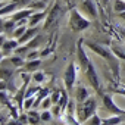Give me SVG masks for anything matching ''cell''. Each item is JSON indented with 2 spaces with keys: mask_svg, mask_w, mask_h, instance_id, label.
<instances>
[{
  "mask_svg": "<svg viewBox=\"0 0 125 125\" xmlns=\"http://www.w3.org/2000/svg\"><path fill=\"white\" fill-rule=\"evenodd\" d=\"M85 46H87L91 52H94L96 54H99L100 57L104 59L106 65L109 66V69H110L112 74H113V78H115L116 81H119V59L113 54V52L110 50V47H106L104 44L96 43V41H87Z\"/></svg>",
  "mask_w": 125,
  "mask_h": 125,
  "instance_id": "1",
  "label": "cell"
},
{
  "mask_svg": "<svg viewBox=\"0 0 125 125\" xmlns=\"http://www.w3.org/2000/svg\"><path fill=\"white\" fill-rule=\"evenodd\" d=\"M69 28L74 32H81L84 30H87L91 25V19H88L87 16H84L75 6L69 9Z\"/></svg>",
  "mask_w": 125,
  "mask_h": 125,
  "instance_id": "2",
  "label": "cell"
},
{
  "mask_svg": "<svg viewBox=\"0 0 125 125\" xmlns=\"http://www.w3.org/2000/svg\"><path fill=\"white\" fill-rule=\"evenodd\" d=\"M96 112H97V100L93 96H90L87 100L81 103H77V119L80 124H84Z\"/></svg>",
  "mask_w": 125,
  "mask_h": 125,
  "instance_id": "3",
  "label": "cell"
},
{
  "mask_svg": "<svg viewBox=\"0 0 125 125\" xmlns=\"http://www.w3.org/2000/svg\"><path fill=\"white\" fill-rule=\"evenodd\" d=\"M84 75H85L88 84L91 85V88L102 97L104 91L102 90V81H100V78H99V74H97V71H96V68H94V63H93L91 60H90V63H88L87 69L84 71Z\"/></svg>",
  "mask_w": 125,
  "mask_h": 125,
  "instance_id": "4",
  "label": "cell"
},
{
  "mask_svg": "<svg viewBox=\"0 0 125 125\" xmlns=\"http://www.w3.org/2000/svg\"><path fill=\"white\" fill-rule=\"evenodd\" d=\"M78 69L80 66H77L75 60H71L66 69H65V74H63V84H65V88L71 93L75 87V83H77V75H78Z\"/></svg>",
  "mask_w": 125,
  "mask_h": 125,
  "instance_id": "5",
  "label": "cell"
},
{
  "mask_svg": "<svg viewBox=\"0 0 125 125\" xmlns=\"http://www.w3.org/2000/svg\"><path fill=\"white\" fill-rule=\"evenodd\" d=\"M63 13V9L60 6V2L56 0V5H53V8L49 10L47 16H46V22H44V27H43V31H50L59 21L60 15Z\"/></svg>",
  "mask_w": 125,
  "mask_h": 125,
  "instance_id": "6",
  "label": "cell"
},
{
  "mask_svg": "<svg viewBox=\"0 0 125 125\" xmlns=\"http://www.w3.org/2000/svg\"><path fill=\"white\" fill-rule=\"evenodd\" d=\"M80 10L84 12V15L88 19H97V16H99V9H97L96 0H81Z\"/></svg>",
  "mask_w": 125,
  "mask_h": 125,
  "instance_id": "7",
  "label": "cell"
},
{
  "mask_svg": "<svg viewBox=\"0 0 125 125\" xmlns=\"http://www.w3.org/2000/svg\"><path fill=\"white\" fill-rule=\"evenodd\" d=\"M83 44H84V40L81 38V40L77 43V60H78V65H80L81 72L84 74V71L87 69V66H88V63H90V57L87 56V53H85Z\"/></svg>",
  "mask_w": 125,
  "mask_h": 125,
  "instance_id": "8",
  "label": "cell"
},
{
  "mask_svg": "<svg viewBox=\"0 0 125 125\" xmlns=\"http://www.w3.org/2000/svg\"><path fill=\"white\" fill-rule=\"evenodd\" d=\"M102 100H103V106L112 113V115H125V110L121 109L112 99V93H103L102 96Z\"/></svg>",
  "mask_w": 125,
  "mask_h": 125,
  "instance_id": "9",
  "label": "cell"
},
{
  "mask_svg": "<svg viewBox=\"0 0 125 125\" xmlns=\"http://www.w3.org/2000/svg\"><path fill=\"white\" fill-rule=\"evenodd\" d=\"M16 68L13 66V63L10 62V59H2L0 62V80H10L13 77V71Z\"/></svg>",
  "mask_w": 125,
  "mask_h": 125,
  "instance_id": "10",
  "label": "cell"
},
{
  "mask_svg": "<svg viewBox=\"0 0 125 125\" xmlns=\"http://www.w3.org/2000/svg\"><path fill=\"white\" fill-rule=\"evenodd\" d=\"M110 50L113 52V54L121 59V60H125V41L122 40H113L110 41Z\"/></svg>",
  "mask_w": 125,
  "mask_h": 125,
  "instance_id": "11",
  "label": "cell"
},
{
  "mask_svg": "<svg viewBox=\"0 0 125 125\" xmlns=\"http://www.w3.org/2000/svg\"><path fill=\"white\" fill-rule=\"evenodd\" d=\"M38 32H40V27H38V25H37V27H28V28H27V31H25V32H24V34L18 38L19 46H21V44L28 43L30 40H32V38H34Z\"/></svg>",
  "mask_w": 125,
  "mask_h": 125,
  "instance_id": "12",
  "label": "cell"
},
{
  "mask_svg": "<svg viewBox=\"0 0 125 125\" xmlns=\"http://www.w3.org/2000/svg\"><path fill=\"white\" fill-rule=\"evenodd\" d=\"M19 47V41H18V38H6V41L3 43V46H2V53L5 54V56H9L12 52H15L16 49Z\"/></svg>",
  "mask_w": 125,
  "mask_h": 125,
  "instance_id": "13",
  "label": "cell"
},
{
  "mask_svg": "<svg viewBox=\"0 0 125 125\" xmlns=\"http://www.w3.org/2000/svg\"><path fill=\"white\" fill-rule=\"evenodd\" d=\"M47 10H38V12H34L30 18H28V27H37L43 19H46L47 16Z\"/></svg>",
  "mask_w": 125,
  "mask_h": 125,
  "instance_id": "14",
  "label": "cell"
},
{
  "mask_svg": "<svg viewBox=\"0 0 125 125\" xmlns=\"http://www.w3.org/2000/svg\"><path fill=\"white\" fill-rule=\"evenodd\" d=\"M40 65H41V59H40V57H38V59H30V60L25 62V65L22 66V69H24L25 72H34V71L38 69Z\"/></svg>",
  "mask_w": 125,
  "mask_h": 125,
  "instance_id": "15",
  "label": "cell"
},
{
  "mask_svg": "<svg viewBox=\"0 0 125 125\" xmlns=\"http://www.w3.org/2000/svg\"><path fill=\"white\" fill-rule=\"evenodd\" d=\"M90 97V91L84 87V85H78L77 90H75V99H77V103H81L84 100H87Z\"/></svg>",
  "mask_w": 125,
  "mask_h": 125,
  "instance_id": "16",
  "label": "cell"
},
{
  "mask_svg": "<svg viewBox=\"0 0 125 125\" xmlns=\"http://www.w3.org/2000/svg\"><path fill=\"white\" fill-rule=\"evenodd\" d=\"M102 124H106V125H113V124H125V115H113V116L106 118V119H103V118H102Z\"/></svg>",
  "mask_w": 125,
  "mask_h": 125,
  "instance_id": "17",
  "label": "cell"
},
{
  "mask_svg": "<svg viewBox=\"0 0 125 125\" xmlns=\"http://www.w3.org/2000/svg\"><path fill=\"white\" fill-rule=\"evenodd\" d=\"M50 88L49 87H41L40 88V91H38V96H37V99H35V102H34V107H38L40 106V103L47 97V96H50Z\"/></svg>",
  "mask_w": 125,
  "mask_h": 125,
  "instance_id": "18",
  "label": "cell"
},
{
  "mask_svg": "<svg viewBox=\"0 0 125 125\" xmlns=\"http://www.w3.org/2000/svg\"><path fill=\"white\" fill-rule=\"evenodd\" d=\"M15 28H16V22L8 16V18L5 19V25H3V31H5V34H12V32L15 31Z\"/></svg>",
  "mask_w": 125,
  "mask_h": 125,
  "instance_id": "19",
  "label": "cell"
},
{
  "mask_svg": "<svg viewBox=\"0 0 125 125\" xmlns=\"http://www.w3.org/2000/svg\"><path fill=\"white\" fill-rule=\"evenodd\" d=\"M27 116H28V124H40L41 122V116L37 110H28Z\"/></svg>",
  "mask_w": 125,
  "mask_h": 125,
  "instance_id": "20",
  "label": "cell"
},
{
  "mask_svg": "<svg viewBox=\"0 0 125 125\" xmlns=\"http://www.w3.org/2000/svg\"><path fill=\"white\" fill-rule=\"evenodd\" d=\"M9 59H10V62L13 63V66H15V68H22V66L25 65V62H27V59H24V57H22V54L10 56Z\"/></svg>",
  "mask_w": 125,
  "mask_h": 125,
  "instance_id": "21",
  "label": "cell"
},
{
  "mask_svg": "<svg viewBox=\"0 0 125 125\" xmlns=\"http://www.w3.org/2000/svg\"><path fill=\"white\" fill-rule=\"evenodd\" d=\"M112 5L115 13H121L125 10V0H112Z\"/></svg>",
  "mask_w": 125,
  "mask_h": 125,
  "instance_id": "22",
  "label": "cell"
},
{
  "mask_svg": "<svg viewBox=\"0 0 125 125\" xmlns=\"http://www.w3.org/2000/svg\"><path fill=\"white\" fill-rule=\"evenodd\" d=\"M27 28H28V25H27V24H24V25H16L15 31L12 32V37H13V38H19V37L27 31Z\"/></svg>",
  "mask_w": 125,
  "mask_h": 125,
  "instance_id": "23",
  "label": "cell"
},
{
  "mask_svg": "<svg viewBox=\"0 0 125 125\" xmlns=\"http://www.w3.org/2000/svg\"><path fill=\"white\" fill-rule=\"evenodd\" d=\"M12 99H13V97H10L9 93H8L6 90H0V103H2L3 106H6Z\"/></svg>",
  "mask_w": 125,
  "mask_h": 125,
  "instance_id": "24",
  "label": "cell"
},
{
  "mask_svg": "<svg viewBox=\"0 0 125 125\" xmlns=\"http://www.w3.org/2000/svg\"><path fill=\"white\" fill-rule=\"evenodd\" d=\"M44 78H46V75H44L43 71H34V72H32V80H34L37 84L44 83Z\"/></svg>",
  "mask_w": 125,
  "mask_h": 125,
  "instance_id": "25",
  "label": "cell"
},
{
  "mask_svg": "<svg viewBox=\"0 0 125 125\" xmlns=\"http://www.w3.org/2000/svg\"><path fill=\"white\" fill-rule=\"evenodd\" d=\"M41 122H52V118H53V112H50V109H44L41 113Z\"/></svg>",
  "mask_w": 125,
  "mask_h": 125,
  "instance_id": "26",
  "label": "cell"
},
{
  "mask_svg": "<svg viewBox=\"0 0 125 125\" xmlns=\"http://www.w3.org/2000/svg\"><path fill=\"white\" fill-rule=\"evenodd\" d=\"M38 57H41V52L38 49H32V50H30L25 54V59L27 60H30V59H38Z\"/></svg>",
  "mask_w": 125,
  "mask_h": 125,
  "instance_id": "27",
  "label": "cell"
},
{
  "mask_svg": "<svg viewBox=\"0 0 125 125\" xmlns=\"http://www.w3.org/2000/svg\"><path fill=\"white\" fill-rule=\"evenodd\" d=\"M34 102H35V96H32V97H25V100H24V109H25V110H30L31 107H34Z\"/></svg>",
  "mask_w": 125,
  "mask_h": 125,
  "instance_id": "28",
  "label": "cell"
},
{
  "mask_svg": "<svg viewBox=\"0 0 125 125\" xmlns=\"http://www.w3.org/2000/svg\"><path fill=\"white\" fill-rule=\"evenodd\" d=\"M60 96H62V88H60V90H54V91H52V93H50V97H52L53 104H56V103L59 102Z\"/></svg>",
  "mask_w": 125,
  "mask_h": 125,
  "instance_id": "29",
  "label": "cell"
},
{
  "mask_svg": "<svg viewBox=\"0 0 125 125\" xmlns=\"http://www.w3.org/2000/svg\"><path fill=\"white\" fill-rule=\"evenodd\" d=\"M84 124H88V125H90V124H102V118H99V115H97V112H96V113L91 115Z\"/></svg>",
  "mask_w": 125,
  "mask_h": 125,
  "instance_id": "30",
  "label": "cell"
},
{
  "mask_svg": "<svg viewBox=\"0 0 125 125\" xmlns=\"http://www.w3.org/2000/svg\"><path fill=\"white\" fill-rule=\"evenodd\" d=\"M52 104H53V102H52V97H50V96H47V97H46V99H44V100L40 103V107L44 110V109H50V106H52Z\"/></svg>",
  "mask_w": 125,
  "mask_h": 125,
  "instance_id": "31",
  "label": "cell"
},
{
  "mask_svg": "<svg viewBox=\"0 0 125 125\" xmlns=\"http://www.w3.org/2000/svg\"><path fill=\"white\" fill-rule=\"evenodd\" d=\"M8 118H10V115L0 110V124H8Z\"/></svg>",
  "mask_w": 125,
  "mask_h": 125,
  "instance_id": "32",
  "label": "cell"
},
{
  "mask_svg": "<svg viewBox=\"0 0 125 125\" xmlns=\"http://www.w3.org/2000/svg\"><path fill=\"white\" fill-rule=\"evenodd\" d=\"M115 30L118 31V34H119V37L125 41V28H122V27H115Z\"/></svg>",
  "mask_w": 125,
  "mask_h": 125,
  "instance_id": "33",
  "label": "cell"
},
{
  "mask_svg": "<svg viewBox=\"0 0 125 125\" xmlns=\"http://www.w3.org/2000/svg\"><path fill=\"white\" fill-rule=\"evenodd\" d=\"M99 5H100V9H107L109 0H99Z\"/></svg>",
  "mask_w": 125,
  "mask_h": 125,
  "instance_id": "34",
  "label": "cell"
},
{
  "mask_svg": "<svg viewBox=\"0 0 125 125\" xmlns=\"http://www.w3.org/2000/svg\"><path fill=\"white\" fill-rule=\"evenodd\" d=\"M5 41H6V34L5 32H0V49H2V46H3Z\"/></svg>",
  "mask_w": 125,
  "mask_h": 125,
  "instance_id": "35",
  "label": "cell"
},
{
  "mask_svg": "<svg viewBox=\"0 0 125 125\" xmlns=\"http://www.w3.org/2000/svg\"><path fill=\"white\" fill-rule=\"evenodd\" d=\"M2 107H3V104H2V103H0V110H2Z\"/></svg>",
  "mask_w": 125,
  "mask_h": 125,
  "instance_id": "36",
  "label": "cell"
}]
</instances>
